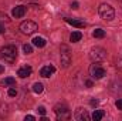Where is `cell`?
<instances>
[{
  "label": "cell",
  "mask_w": 122,
  "mask_h": 121,
  "mask_svg": "<svg viewBox=\"0 0 122 121\" xmlns=\"http://www.w3.org/2000/svg\"><path fill=\"white\" fill-rule=\"evenodd\" d=\"M98 11H99L101 19H102V20H105V22H111V20L115 17V10H114V7H112L111 4L102 3V4L99 6Z\"/></svg>",
  "instance_id": "obj_2"
},
{
  "label": "cell",
  "mask_w": 122,
  "mask_h": 121,
  "mask_svg": "<svg viewBox=\"0 0 122 121\" xmlns=\"http://www.w3.org/2000/svg\"><path fill=\"white\" fill-rule=\"evenodd\" d=\"M78 6H80V4H78L77 1H74V3H71V7H72L74 10H77V9H78Z\"/></svg>",
  "instance_id": "obj_25"
},
{
  "label": "cell",
  "mask_w": 122,
  "mask_h": 121,
  "mask_svg": "<svg viewBox=\"0 0 122 121\" xmlns=\"http://www.w3.org/2000/svg\"><path fill=\"white\" fill-rule=\"evenodd\" d=\"M24 120H26V121H34L36 118H34L33 116H26V118H24Z\"/></svg>",
  "instance_id": "obj_26"
},
{
  "label": "cell",
  "mask_w": 122,
  "mask_h": 121,
  "mask_svg": "<svg viewBox=\"0 0 122 121\" xmlns=\"http://www.w3.org/2000/svg\"><path fill=\"white\" fill-rule=\"evenodd\" d=\"M3 33H4V26L0 23V34H3Z\"/></svg>",
  "instance_id": "obj_27"
},
{
  "label": "cell",
  "mask_w": 122,
  "mask_h": 121,
  "mask_svg": "<svg viewBox=\"0 0 122 121\" xmlns=\"http://www.w3.org/2000/svg\"><path fill=\"white\" fill-rule=\"evenodd\" d=\"M87 86H88V87H92V81H90V80H88V81H87Z\"/></svg>",
  "instance_id": "obj_30"
},
{
  "label": "cell",
  "mask_w": 122,
  "mask_h": 121,
  "mask_svg": "<svg viewBox=\"0 0 122 121\" xmlns=\"http://www.w3.org/2000/svg\"><path fill=\"white\" fill-rule=\"evenodd\" d=\"M81 38H82V33H81V31H72L71 36H70V40H71L72 43H77V41H80Z\"/></svg>",
  "instance_id": "obj_13"
},
{
  "label": "cell",
  "mask_w": 122,
  "mask_h": 121,
  "mask_svg": "<svg viewBox=\"0 0 122 121\" xmlns=\"http://www.w3.org/2000/svg\"><path fill=\"white\" fill-rule=\"evenodd\" d=\"M46 43H47V41H46L43 37H34V38H33V44H34L36 47H40V49H41V47L46 46Z\"/></svg>",
  "instance_id": "obj_14"
},
{
  "label": "cell",
  "mask_w": 122,
  "mask_h": 121,
  "mask_svg": "<svg viewBox=\"0 0 122 121\" xmlns=\"http://www.w3.org/2000/svg\"><path fill=\"white\" fill-rule=\"evenodd\" d=\"M118 1H122V0H118Z\"/></svg>",
  "instance_id": "obj_31"
},
{
  "label": "cell",
  "mask_w": 122,
  "mask_h": 121,
  "mask_svg": "<svg viewBox=\"0 0 122 121\" xmlns=\"http://www.w3.org/2000/svg\"><path fill=\"white\" fill-rule=\"evenodd\" d=\"M54 73H56V67H54V66H51V64L44 66V67L40 70V76H41V77H44V78H47V77L53 76Z\"/></svg>",
  "instance_id": "obj_8"
},
{
  "label": "cell",
  "mask_w": 122,
  "mask_h": 121,
  "mask_svg": "<svg viewBox=\"0 0 122 121\" xmlns=\"http://www.w3.org/2000/svg\"><path fill=\"white\" fill-rule=\"evenodd\" d=\"M115 105H117V108H118V110H122V98H119V100H117Z\"/></svg>",
  "instance_id": "obj_22"
},
{
  "label": "cell",
  "mask_w": 122,
  "mask_h": 121,
  "mask_svg": "<svg viewBox=\"0 0 122 121\" xmlns=\"http://www.w3.org/2000/svg\"><path fill=\"white\" fill-rule=\"evenodd\" d=\"M44 90V86L41 84V83H34V86H33V91L36 93V94H41Z\"/></svg>",
  "instance_id": "obj_16"
},
{
  "label": "cell",
  "mask_w": 122,
  "mask_h": 121,
  "mask_svg": "<svg viewBox=\"0 0 122 121\" xmlns=\"http://www.w3.org/2000/svg\"><path fill=\"white\" fill-rule=\"evenodd\" d=\"M37 111H38L41 116H46V108H44V107H38V108H37Z\"/></svg>",
  "instance_id": "obj_23"
},
{
  "label": "cell",
  "mask_w": 122,
  "mask_h": 121,
  "mask_svg": "<svg viewBox=\"0 0 122 121\" xmlns=\"http://www.w3.org/2000/svg\"><path fill=\"white\" fill-rule=\"evenodd\" d=\"M23 50H24L26 54H31V53H33V47H31L30 44H24V46H23Z\"/></svg>",
  "instance_id": "obj_20"
},
{
  "label": "cell",
  "mask_w": 122,
  "mask_h": 121,
  "mask_svg": "<svg viewBox=\"0 0 122 121\" xmlns=\"http://www.w3.org/2000/svg\"><path fill=\"white\" fill-rule=\"evenodd\" d=\"M104 116H105V113H104V111H102V110H95V111H94V114H92V120L94 121H99L101 120V118H102V117H104Z\"/></svg>",
  "instance_id": "obj_15"
},
{
  "label": "cell",
  "mask_w": 122,
  "mask_h": 121,
  "mask_svg": "<svg viewBox=\"0 0 122 121\" xmlns=\"http://www.w3.org/2000/svg\"><path fill=\"white\" fill-rule=\"evenodd\" d=\"M64 20H65L68 24H71V26H74V27H77V29H84V27L87 26V23L82 22V20H75V19H70V17H65Z\"/></svg>",
  "instance_id": "obj_9"
},
{
  "label": "cell",
  "mask_w": 122,
  "mask_h": 121,
  "mask_svg": "<svg viewBox=\"0 0 122 121\" xmlns=\"http://www.w3.org/2000/svg\"><path fill=\"white\" fill-rule=\"evenodd\" d=\"M0 59L6 63H14L17 59V49L16 46H4L0 50Z\"/></svg>",
  "instance_id": "obj_1"
},
{
  "label": "cell",
  "mask_w": 122,
  "mask_h": 121,
  "mask_svg": "<svg viewBox=\"0 0 122 121\" xmlns=\"http://www.w3.org/2000/svg\"><path fill=\"white\" fill-rule=\"evenodd\" d=\"M0 17H1V19H0L1 22H3V20H4V22H9V17H7L6 14H1V13H0Z\"/></svg>",
  "instance_id": "obj_24"
},
{
  "label": "cell",
  "mask_w": 122,
  "mask_h": 121,
  "mask_svg": "<svg viewBox=\"0 0 122 121\" xmlns=\"http://www.w3.org/2000/svg\"><path fill=\"white\" fill-rule=\"evenodd\" d=\"M20 30H21L23 34L30 36V34H33V33H36V31L38 30V26H37V23H34L31 20H27V22H23L20 24Z\"/></svg>",
  "instance_id": "obj_4"
},
{
  "label": "cell",
  "mask_w": 122,
  "mask_h": 121,
  "mask_svg": "<svg viewBox=\"0 0 122 121\" xmlns=\"http://www.w3.org/2000/svg\"><path fill=\"white\" fill-rule=\"evenodd\" d=\"M11 14H13V17L20 19V17H23V16L26 14V7H24V6H17V7H14V9H13Z\"/></svg>",
  "instance_id": "obj_12"
},
{
  "label": "cell",
  "mask_w": 122,
  "mask_h": 121,
  "mask_svg": "<svg viewBox=\"0 0 122 121\" xmlns=\"http://www.w3.org/2000/svg\"><path fill=\"white\" fill-rule=\"evenodd\" d=\"M1 73H4V67H3V66L0 64V74H1Z\"/></svg>",
  "instance_id": "obj_29"
},
{
  "label": "cell",
  "mask_w": 122,
  "mask_h": 121,
  "mask_svg": "<svg viewBox=\"0 0 122 121\" xmlns=\"http://www.w3.org/2000/svg\"><path fill=\"white\" fill-rule=\"evenodd\" d=\"M70 64H71V53H70V49L65 44H62L61 46V66L64 68H67Z\"/></svg>",
  "instance_id": "obj_7"
},
{
  "label": "cell",
  "mask_w": 122,
  "mask_h": 121,
  "mask_svg": "<svg viewBox=\"0 0 122 121\" xmlns=\"http://www.w3.org/2000/svg\"><path fill=\"white\" fill-rule=\"evenodd\" d=\"M54 111H56L58 120H68L71 117V113H70V110H68V107L65 104H57Z\"/></svg>",
  "instance_id": "obj_5"
},
{
  "label": "cell",
  "mask_w": 122,
  "mask_h": 121,
  "mask_svg": "<svg viewBox=\"0 0 122 121\" xmlns=\"http://www.w3.org/2000/svg\"><path fill=\"white\" fill-rule=\"evenodd\" d=\"M90 59L94 63H99V61L105 60L107 59V50L102 47H94L90 51Z\"/></svg>",
  "instance_id": "obj_3"
},
{
  "label": "cell",
  "mask_w": 122,
  "mask_h": 121,
  "mask_svg": "<svg viewBox=\"0 0 122 121\" xmlns=\"http://www.w3.org/2000/svg\"><path fill=\"white\" fill-rule=\"evenodd\" d=\"M9 95H10V97H16V95H17V90H16V88H13V87H11V88H9Z\"/></svg>",
  "instance_id": "obj_21"
},
{
  "label": "cell",
  "mask_w": 122,
  "mask_h": 121,
  "mask_svg": "<svg viewBox=\"0 0 122 121\" xmlns=\"http://www.w3.org/2000/svg\"><path fill=\"white\" fill-rule=\"evenodd\" d=\"M97 104H98V100H91V105H94V107H95Z\"/></svg>",
  "instance_id": "obj_28"
},
{
  "label": "cell",
  "mask_w": 122,
  "mask_h": 121,
  "mask_svg": "<svg viewBox=\"0 0 122 121\" xmlns=\"http://www.w3.org/2000/svg\"><path fill=\"white\" fill-rule=\"evenodd\" d=\"M7 114H9V111H7V107L1 104V105H0V117L3 118V117H6Z\"/></svg>",
  "instance_id": "obj_19"
},
{
  "label": "cell",
  "mask_w": 122,
  "mask_h": 121,
  "mask_svg": "<svg viewBox=\"0 0 122 121\" xmlns=\"http://www.w3.org/2000/svg\"><path fill=\"white\" fill-rule=\"evenodd\" d=\"M105 74H107L105 68H102L99 64H91V66H90V76H91L94 80H99V78H102Z\"/></svg>",
  "instance_id": "obj_6"
},
{
  "label": "cell",
  "mask_w": 122,
  "mask_h": 121,
  "mask_svg": "<svg viewBox=\"0 0 122 121\" xmlns=\"http://www.w3.org/2000/svg\"><path fill=\"white\" fill-rule=\"evenodd\" d=\"M31 73H33V68H31L30 66H23L21 68H19L17 76H19L20 78H26V77L31 76Z\"/></svg>",
  "instance_id": "obj_10"
},
{
  "label": "cell",
  "mask_w": 122,
  "mask_h": 121,
  "mask_svg": "<svg viewBox=\"0 0 122 121\" xmlns=\"http://www.w3.org/2000/svg\"><path fill=\"white\" fill-rule=\"evenodd\" d=\"M92 36H94L95 38H104V37H105V31L102 30V29H97V30H94Z\"/></svg>",
  "instance_id": "obj_17"
},
{
  "label": "cell",
  "mask_w": 122,
  "mask_h": 121,
  "mask_svg": "<svg viewBox=\"0 0 122 121\" xmlns=\"http://www.w3.org/2000/svg\"><path fill=\"white\" fill-rule=\"evenodd\" d=\"M77 120H80V121H88L91 117H90V114L85 111V110H82V108H78L77 111H75V116H74Z\"/></svg>",
  "instance_id": "obj_11"
},
{
  "label": "cell",
  "mask_w": 122,
  "mask_h": 121,
  "mask_svg": "<svg viewBox=\"0 0 122 121\" xmlns=\"http://www.w3.org/2000/svg\"><path fill=\"white\" fill-rule=\"evenodd\" d=\"M1 84H3V86H14V84H16V78L7 77V78H4V80L1 81Z\"/></svg>",
  "instance_id": "obj_18"
}]
</instances>
